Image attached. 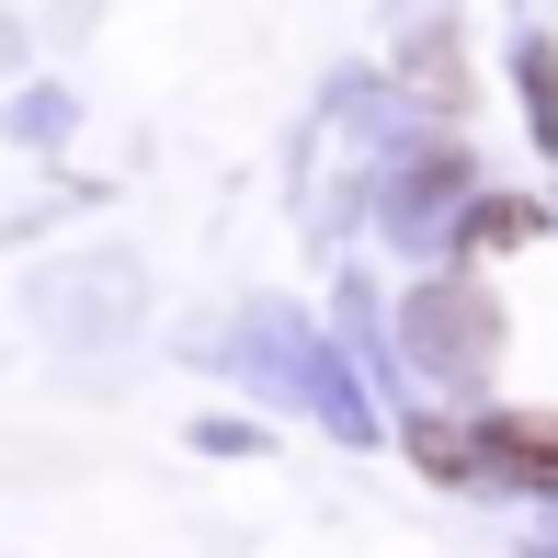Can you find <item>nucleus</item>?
Here are the masks:
<instances>
[{"mask_svg": "<svg viewBox=\"0 0 558 558\" xmlns=\"http://www.w3.org/2000/svg\"><path fill=\"white\" fill-rule=\"evenodd\" d=\"M478 478H513V490L558 501V411H490L478 422Z\"/></svg>", "mask_w": 558, "mask_h": 558, "instance_id": "obj_1", "label": "nucleus"}]
</instances>
